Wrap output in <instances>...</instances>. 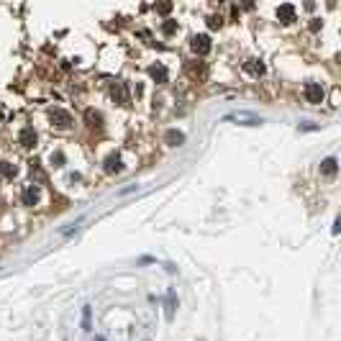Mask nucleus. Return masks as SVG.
Returning a JSON list of instances; mask_svg holds the SVG:
<instances>
[{
  "label": "nucleus",
  "instance_id": "nucleus-1",
  "mask_svg": "<svg viewBox=\"0 0 341 341\" xmlns=\"http://www.w3.org/2000/svg\"><path fill=\"white\" fill-rule=\"evenodd\" d=\"M111 98L115 100V103H121V106H128V100H131V93H128V85L126 82H113V87H111Z\"/></svg>",
  "mask_w": 341,
  "mask_h": 341
},
{
  "label": "nucleus",
  "instance_id": "nucleus-2",
  "mask_svg": "<svg viewBox=\"0 0 341 341\" xmlns=\"http://www.w3.org/2000/svg\"><path fill=\"white\" fill-rule=\"evenodd\" d=\"M49 121H52V126H54V128H69L72 115H69L67 111H62V108H54V111L49 113Z\"/></svg>",
  "mask_w": 341,
  "mask_h": 341
},
{
  "label": "nucleus",
  "instance_id": "nucleus-3",
  "mask_svg": "<svg viewBox=\"0 0 341 341\" xmlns=\"http://www.w3.org/2000/svg\"><path fill=\"white\" fill-rule=\"evenodd\" d=\"M190 47H192V52H195V54H208L211 52V47H213V44H211V36L208 34H198V36H192V44H190Z\"/></svg>",
  "mask_w": 341,
  "mask_h": 341
},
{
  "label": "nucleus",
  "instance_id": "nucleus-4",
  "mask_svg": "<svg viewBox=\"0 0 341 341\" xmlns=\"http://www.w3.org/2000/svg\"><path fill=\"white\" fill-rule=\"evenodd\" d=\"M305 100L313 103V106H318V103L323 100V87H321V82H308V85H305Z\"/></svg>",
  "mask_w": 341,
  "mask_h": 341
},
{
  "label": "nucleus",
  "instance_id": "nucleus-5",
  "mask_svg": "<svg viewBox=\"0 0 341 341\" xmlns=\"http://www.w3.org/2000/svg\"><path fill=\"white\" fill-rule=\"evenodd\" d=\"M39 198H41V192H39V187L36 185H26L23 187V195H21V200H23V205H34L39 203Z\"/></svg>",
  "mask_w": 341,
  "mask_h": 341
},
{
  "label": "nucleus",
  "instance_id": "nucleus-6",
  "mask_svg": "<svg viewBox=\"0 0 341 341\" xmlns=\"http://www.w3.org/2000/svg\"><path fill=\"white\" fill-rule=\"evenodd\" d=\"M18 144L23 146V149H31V146H36V131L31 126H26L21 133H18Z\"/></svg>",
  "mask_w": 341,
  "mask_h": 341
},
{
  "label": "nucleus",
  "instance_id": "nucleus-7",
  "mask_svg": "<svg viewBox=\"0 0 341 341\" xmlns=\"http://www.w3.org/2000/svg\"><path fill=\"white\" fill-rule=\"evenodd\" d=\"M228 121H239L241 126H259V123H262V118L251 115V113H231V115H228Z\"/></svg>",
  "mask_w": 341,
  "mask_h": 341
},
{
  "label": "nucleus",
  "instance_id": "nucleus-8",
  "mask_svg": "<svg viewBox=\"0 0 341 341\" xmlns=\"http://www.w3.org/2000/svg\"><path fill=\"white\" fill-rule=\"evenodd\" d=\"M149 77H152L154 82L162 85V82H167V80H170V72H167L165 64H152V67H149Z\"/></svg>",
  "mask_w": 341,
  "mask_h": 341
},
{
  "label": "nucleus",
  "instance_id": "nucleus-9",
  "mask_svg": "<svg viewBox=\"0 0 341 341\" xmlns=\"http://www.w3.org/2000/svg\"><path fill=\"white\" fill-rule=\"evenodd\" d=\"M244 72L251 77H262L264 75V64L259 62V59H246L244 62Z\"/></svg>",
  "mask_w": 341,
  "mask_h": 341
},
{
  "label": "nucleus",
  "instance_id": "nucleus-10",
  "mask_svg": "<svg viewBox=\"0 0 341 341\" xmlns=\"http://www.w3.org/2000/svg\"><path fill=\"white\" fill-rule=\"evenodd\" d=\"M165 141H167V146H182L185 144V133L177 131V128H170L165 133Z\"/></svg>",
  "mask_w": 341,
  "mask_h": 341
},
{
  "label": "nucleus",
  "instance_id": "nucleus-11",
  "mask_svg": "<svg viewBox=\"0 0 341 341\" xmlns=\"http://www.w3.org/2000/svg\"><path fill=\"white\" fill-rule=\"evenodd\" d=\"M277 18L283 21V23H292V21H295V8H292L290 3L280 5V8H277Z\"/></svg>",
  "mask_w": 341,
  "mask_h": 341
},
{
  "label": "nucleus",
  "instance_id": "nucleus-12",
  "mask_svg": "<svg viewBox=\"0 0 341 341\" xmlns=\"http://www.w3.org/2000/svg\"><path fill=\"white\" fill-rule=\"evenodd\" d=\"M121 170H123L121 157H118V154H111V157L106 159V172H108V174H115V172H121Z\"/></svg>",
  "mask_w": 341,
  "mask_h": 341
},
{
  "label": "nucleus",
  "instance_id": "nucleus-13",
  "mask_svg": "<svg viewBox=\"0 0 341 341\" xmlns=\"http://www.w3.org/2000/svg\"><path fill=\"white\" fill-rule=\"evenodd\" d=\"M85 121H87V126L100 128V126H103V115H100L98 111H93V108H87V111H85Z\"/></svg>",
  "mask_w": 341,
  "mask_h": 341
},
{
  "label": "nucleus",
  "instance_id": "nucleus-14",
  "mask_svg": "<svg viewBox=\"0 0 341 341\" xmlns=\"http://www.w3.org/2000/svg\"><path fill=\"white\" fill-rule=\"evenodd\" d=\"M0 174H3L5 180H13V177L18 174V167L13 165V162H3V165H0Z\"/></svg>",
  "mask_w": 341,
  "mask_h": 341
},
{
  "label": "nucleus",
  "instance_id": "nucleus-15",
  "mask_svg": "<svg viewBox=\"0 0 341 341\" xmlns=\"http://www.w3.org/2000/svg\"><path fill=\"white\" fill-rule=\"evenodd\" d=\"M321 172L329 174V177H334V174H336V159H334V157L323 159V162H321Z\"/></svg>",
  "mask_w": 341,
  "mask_h": 341
},
{
  "label": "nucleus",
  "instance_id": "nucleus-16",
  "mask_svg": "<svg viewBox=\"0 0 341 341\" xmlns=\"http://www.w3.org/2000/svg\"><path fill=\"white\" fill-rule=\"evenodd\" d=\"M167 318H170V321L174 318V290L167 292Z\"/></svg>",
  "mask_w": 341,
  "mask_h": 341
},
{
  "label": "nucleus",
  "instance_id": "nucleus-17",
  "mask_svg": "<svg viewBox=\"0 0 341 341\" xmlns=\"http://www.w3.org/2000/svg\"><path fill=\"white\" fill-rule=\"evenodd\" d=\"M49 162H52V167H62V165H64V154H62V152H54Z\"/></svg>",
  "mask_w": 341,
  "mask_h": 341
},
{
  "label": "nucleus",
  "instance_id": "nucleus-18",
  "mask_svg": "<svg viewBox=\"0 0 341 341\" xmlns=\"http://www.w3.org/2000/svg\"><path fill=\"white\" fill-rule=\"evenodd\" d=\"M162 31H165L167 36H170V34H174V31H177V23H174V21H167L165 26H162Z\"/></svg>",
  "mask_w": 341,
  "mask_h": 341
},
{
  "label": "nucleus",
  "instance_id": "nucleus-19",
  "mask_svg": "<svg viewBox=\"0 0 341 341\" xmlns=\"http://www.w3.org/2000/svg\"><path fill=\"white\" fill-rule=\"evenodd\" d=\"M157 10H159V13H170V10H172V3H159Z\"/></svg>",
  "mask_w": 341,
  "mask_h": 341
},
{
  "label": "nucleus",
  "instance_id": "nucleus-20",
  "mask_svg": "<svg viewBox=\"0 0 341 341\" xmlns=\"http://www.w3.org/2000/svg\"><path fill=\"white\" fill-rule=\"evenodd\" d=\"M221 26V18H211V28H218Z\"/></svg>",
  "mask_w": 341,
  "mask_h": 341
}]
</instances>
